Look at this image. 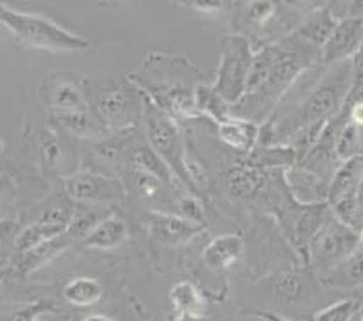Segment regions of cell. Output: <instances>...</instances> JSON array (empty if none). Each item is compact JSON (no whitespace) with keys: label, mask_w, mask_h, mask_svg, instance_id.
<instances>
[{"label":"cell","mask_w":363,"mask_h":321,"mask_svg":"<svg viewBox=\"0 0 363 321\" xmlns=\"http://www.w3.org/2000/svg\"><path fill=\"white\" fill-rule=\"evenodd\" d=\"M128 78L150 103L174 119L201 118L196 107V91L206 84V74L184 56L152 51L141 69Z\"/></svg>","instance_id":"obj_1"},{"label":"cell","mask_w":363,"mask_h":321,"mask_svg":"<svg viewBox=\"0 0 363 321\" xmlns=\"http://www.w3.org/2000/svg\"><path fill=\"white\" fill-rule=\"evenodd\" d=\"M280 58L269 72L267 79L252 94L244 96L239 103L232 108L235 118L247 119L257 125H264L272 118L275 108L284 99V96L291 91L293 85L298 81L303 72L320 65V52L322 49L309 45L302 38L289 33L286 38L279 40Z\"/></svg>","instance_id":"obj_2"},{"label":"cell","mask_w":363,"mask_h":321,"mask_svg":"<svg viewBox=\"0 0 363 321\" xmlns=\"http://www.w3.org/2000/svg\"><path fill=\"white\" fill-rule=\"evenodd\" d=\"M89 107L101 118L108 130L127 132L143 121L147 98L130 78L87 76Z\"/></svg>","instance_id":"obj_3"},{"label":"cell","mask_w":363,"mask_h":321,"mask_svg":"<svg viewBox=\"0 0 363 321\" xmlns=\"http://www.w3.org/2000/svg\"><path fill=\"white\" fill-rule=\"evenodd\" d=\"M143 130L148 147L156 152L163 163L170 168L177 183L183 184L190 193H197V179L188 164L186 148L177 119L168 116L147 99L143 112Z\"/></svg>","instance_id":"obj_4"},{"label":"cell","mask_w":363,"mask_h":321,"mask_svg":"<svg viewBox=\"0 0 363 321\" xmlns=\"http://www.w3.org/2000/svg\"><path fill=\"white\" fill-rule=\"evenodd\" d=\"M0 22L33 49H44L52 52H80L91 47V40L67 31L52 20L31 13L13 11L0 4Z\"/></svg>","instance_id":"obj_5"},{"label":"cell","mask_w":363,"mask_h":321,"mask_svg":"<svg viewBox=\"0 0 363 321\" xmlns=\"http://www.w3.org/2000/svg\"><path fill=\"white\" fill-rule=\"evenodd\" d=\"M253 55L255 49L246 36L233 33L220 40V62L217 78L212 85L232 107H235L246 94Z\"/></svg>","instance_id":"obj_6"},{"label":"cell","mask_w":363,"mask_h":321,"mask_svg":"<svg viewBox=\"0 0 363 321\" xmlns=\"http://www.w3.org/2000/svg\"><path fill=\"white\" fill-rule=\"evenodd\" d=\"M359 247V233L331 213L308 249V266L329 274Z\"/></svg>","instance_id":"obj_7"},{"label":"cell","mask_w":363,"mask_h":321,"mask_svg":"<svg viewBox=\"0 0 363 321\" xmlns=\"http://www.w3.org/2000/svg\"><path fill=\"white\" fill-rule=\"evenodd\" d=\"M235 35H242L246 38L252 36H272V44L277 38L282 40L279 33L286 31L289 26V13L286 6L272 0H252V2H235L232 6Z\"/></svg>","instance_id":"obj_8"},{"label":"cell","mask_w":363,"mask_h":321,"mask_svg":"<svg viewBox=\"0 0 363 321\" xmlns=\"http://www.w3.org/2000/svg\"><path fill=\"white\" fill-rule=\"evenodd\" d=\"M64 188L65 195L72 203L92 204V206L123 203L127 197V188L120 177L92 170L65 175Z\"/></svg>","instance_id":"obj_9"},{"label":"cell","mask_w":363,"mask_h":321,"mask_svg":"<svg viewBox=\"0 0 363 321\" xmlns=\"http://www.w3.org/2000/svg\"><path fill=\"white\" fill-rule=\"evenodd\" d=\"M331 217V206L328 203L316 204H300L295 203L293 208L282 206L280 220L288 223L289 218V238L293 246L303 254L306 264H308V249L323 224Z\"/></svg>","instance_id":"obj_10"},{"label":"cell","mask_w":363,"mask_h":321,"mask_svg":"<svg viewBox=\"0 0 363 321\" xmlns=\"http://www.w3.org/2000/svg\"><path fill=\"white\" fill-rule=\"evenodd\" d=\"M44 101L55 112L82 111L89 107L87 76L76 72H52L44 76Z\"/></svg>","instance_id":"obj_11"},{"label":"cell","mask_w":363,"mask_h":321,"mask_svg":"<svg viewBox=\"0 0 363 321\" xmlns=\"http://www.w3.org/2000/svg\"><path fill=\"white\" fill-rule=\"evenodd\" d=\"M363 44V18H343L338 20L335 33L325 42L320 52V65H331L347 62L358 52Z\"/></svg>","instance_id":"obj_12"},{"label":"cell","mask_w":363,"mask_h":321,"mask_svg":"<svg viewBox=\"0 0 363 321\" xmlns=\"http://www.w3.org/2000/svg\"><path fill=\"white\" fill-rule=\"evenodd\" d=\"M273 171H264L259 168H253L246 163L244 155L235 159L232 167L226 171V190L233 198L239 201H253V198H260L262 193H269L272 190V183L269 177Z\"/></svg>","instance_id":"obj_13"},{"label":"cell","mask_w":363,"mask_h":321,"mask_svg":"<svg viewBox=\"0 0 363 321\" xmlns=\"http://www.w3.org/2000/svg\"><path fill=\"white\" fill-rule=\"evenodd\" d=\"M147 223L150 235L161 244L179 246V244L192 240L199 233L206 230V226L194 224L177 213H167V211H148Z\"/></svg>","instance_id":"obj_14"},{"label":"cell","mask_w":363,"mask_h":321,"mask_svg":"<svg viewBox=\"0 0 363 321\" xmlns=\"http://www.w3.org/2000/svg\"><path fill=\"white\" fill-rule=\"evenodd\" d=\"M52 119L60 125L62 130L71 134L72 137L82 139V141H91L98 143L104 141L112 134L107 125L101 121L100 116L92 108H82V111L71 112H55Z\"/></svg>","instance_id":"obj_15"},{"label":"cell","mask_w":363,"mask_h":321,"mask_svg":"<svg viewBox=\"0 0 363 321\" xmlns=\"http://www.w3.org/2000/svg\"><path fill=\"white\" fill-rule=\"evenodd\" d=\"M244 253V240L237 233H223L213 237L203 251V262L213 273H224Z\"/></svg>","instance_id":"obj_16"},{"label":"cell","mask_w":363,"mask_h":321,"mask_svg":"<svg viewBox=\"0 0 363 321\" xmlns=\"http://www.w3.org/2000/svg\"><path fill=\"white\" fill-rule=\"evenodd\" d=\"M217 135L230 150L239 155H247L259 145L260 125L242 118H230L217 125Z\"/></svg>","instance_id":"obj_17"},{"label":"cell","mask_w":363,"mask_h":321,"mask_svg":"<svg viewBox=\"0 0 363 321\" xmlns=\"http://www.w3.org/2000/svg\"><path fill=\"white\" fill-rule=\"evenodd\" d=\"M130 168L150 174L154 177L161 179L168 186L177 188V179L170 171V168L163 163V159L148 147L147 139L143 135L136 134V128L132 132L130 137Z\"/></svg>","instance_id":"obj_18"},{"label":"cell","mask_w":363,"mask_h":321,"mask_svg":"<svg viewBox=\"0 0 363 321\" xmlns=\"http://www.w3.org/2000/svg\"><path fill=\"white\" fill-rule=\"evenodd\" d=\"M336 24H338V20L333 16L329 4H325L311 9L308 15L300 20V24L296 26V29L293 33L298 38H302L303 42H308L309 45H315V47L322 49L325 45V42L331 38L333 33H335Z\"/></svg>","instance_id":"obj_19"},{"label":"cell","mask_w":363,"mask_h":321,"mask_svg":"<svg viewBox=\"0 0 363 321\" xmlns=\"http://www.w3.org/2000/svg\"><path fill=\"white\" fill-rule=\"evenodd\" d=\"M286 183H288L289 191L293 198L300 204H316L328 203V184L316 175L309 174L300 167H293L284 171Z\"/></svg>","instance_id":"obj_20"},{"label":"cell","mask_w":363,"mask_h":321,"mask_svg":"<svg viewBox=\"0 0 363 321\" xmlns=\"http://www.w3.org/2000/svg\"><path fill=\"white\" fill-rule=\"evenodd\" d=\"M363 181V155L342 161L336 171L333 174L331 183L328 186V204H335L336 201L351 195H358L359 184Z\"/></svg>","instance_id":"obj_21"},{"label":"cell","mask_w":363,"mask_h":321,"mask_svg":"<svg viewBox=\"0 0 363 321\" xmlns=\"http://www.w3.org/2000/svg\"><path fill=\"white\" fill-rule=\"evenodd\" d=\"M244 159L250 167L264 171H286L296 164V154L289 145H257Z\"/></svg>","instance_id":"obj_22"},{"label":"cell","mask_w":363,"mask_h":321,"mask_svg":"<svg viewBox=\"0 0 363 321\" xmlns=\"http://www.w3.org/2000/svg\"><path fill=\"white\" fill-rule=\"evenodd\" d=\"M128 224L120 217H105L100 224H98L87 237L82 240V246L89 247V249H100V251H111L120 247L128 240Z\"/></svg>","instance_id":"obj_23"},{"label":"cell","mask_w":363,"mask_h":321,"mask_svg":"<svg viewBox=\"0 0 363 321\" xmlns=\"http://www.w3.org/2000/svg\"><path fill=\"white\" fill-rule=\"evenodd\" d=\"M76 244L74 237L69 233V230L65 231L60 237L48 240V242L40 244L35 249L28 251V253L18 254V264H16V269L21 274H31L35 271H38L40 267H44L45 264H49L52 258H56L60 253H64L69 246Z\"/></svg>","instance_id":"obj_24"},{"label":"cell","mask_w":363,"mask_h":321,"mask_svg":"<svg viewBox=\"0 0 363 321\" xmlns=\"http://www.w3.org/2000/svg\"><path fill=\"white\" fill-rule=\"evenodd\" d=\"M196 107L201 118H208L216 125L233 118V107L228 101H224L223 96L213 89L212 84H203L197 87Z\"/></svg>","instance_id":"obj_25"},{"label":"cell","mask_w":363,"mask_h":321,"mask_svg":"<svg viewBox=\"0 0 363 321\" xmlns=\"http://www.w3.org/2000/svg\"><path fill=\"white\" fill-rule=\"evenodd\" d=\"M104 296V287L96 278L78 276L65 283L64 298L74 307H91Z\"/></svg>","instance_id":"obj_26"},{"label":"cell","mask_w":363,"mask_h":321,"mask_svg":"<svg viewBox=\"0 0 363 321\" xmlns=\"http://www.w3.org/2000/svg\"><path fill=\"white\" fill-rule=\"evenodd\" d=\"M325 282L331 287H340V289H352V287L363 286V249L358 247L345 262L325 274Z\"/></svg>","instance_id":"obj_27"},{"label":"cell","mask_w":363,"mask_h":321,"mask_svg":"<svg viewBox=\"0 0 363 321\" xmlns=\"http://www.w3.org/2000/svg\"><path fill=\"white\" fill-rule=\"evenodd\" d=\"M170 302L176 312L184 314H204L206 300L197 286L190 280H181L170 289Z\"/></svg>","instance_id":"obj_28"},{"label":"cell","mask_w":363,"mask_h":321,"mask_svg":"<svg viewBox=\"0 0 363 321\" xmlns=\"http://www.w3.org/2000/svg\"><path fill=\"white\" fill-rule=\"evenodd\" d=\"M38 145H40L42 161H44L45 168L49 171L64 170V167L67 164L69 150L64 141H62L60 135H58V132L51 130V128H44L40 132Z\"/></svg>","instance_id":"obj_29"},{"label":"cell","mask_w":363,"mask_h":321,"mask_svg":"<svg viewBox=\"0 0 363 321\" xmlns=\"http://www.w3.org/2000/svg\"><path fill=\"white\" fill-rule=\"evenodd\" d=\"M65 231L67 230H64V227L49 226V224L38 223V220H36L35 224H29V226L22 227L21 235L16 238V253H28V251L35 249V247H38L40 244L52 240V238L56 237H60Z\"/></svg>","instance_id":"obj_30"},{"label":"cell","mask_w":363,"mask_h":321,"mask_svg":"<svg viewBox=\"0 0 363 321\" xmlns=\"http://www.w3.org/2000/svg\"><path fill=\"white\" fill-rule=\"evenodd\" d=\"M74 217H76L74 203H72L71 198L65 195L64 198H55V201H51V203L48 204V208H44L40 218H38V223L69 230L71 224L74 223Z\"/></svg>","instance_id":"obj_31"},{"label":"cell","mask_w":363,"mask_h":321,"mask_svg":"<svg viewBox=\"0 0 363 321\" xmlns=\"http://www.w3.org/2000/svg\"><path fill=\"white\" fill-rule=\"evenodd\" d=\"M132 177H134V188H136L138 195L145 201H164L168 190L176 191V188L168 186L161 179L136 170V168H132Z\"/></svg>","instance_id":"obj_32"},{"label":"cell","mask_w":363,"mask_h":321,"mask_svg":"<svg viewBox=\"0 0 363 321\" xmlns=\"http://www.w3.org/2000/svg\"><path fill=\"white\" fill-rule=\"evenodd\" d=\"M325 125H328V121H316V123L302 127L295 135H293L291 141H289L288 145L295 150L296 164L315 148V145L318 143V139L322 137Z\"/></svg>","instance_id":"obj_33"},{"label":"cell","mask_w":363,"mask_h":321,"mask_svg":"<svg viewBox=\"0 0 363 321\" xmlns=\"http://www.w3.org/2000/svg\"><path fill=\"white\" fill-rule=\"evenodd\" d=\"M306 278L298 273H282L273 282V293L279 300L286 303H295L303 298L306 291Z\"/></svg>","instance_id":"obj_34"},{"label":"cell","mask_w":363,"mask_h":321,"mask_svg":"<svg viewBox=\"0 0 363 321\" xmlns=\"http://www.w3.org/2000/svg\"><path fill=\"white\" fill-rule=\"evenodd\" d=\"M331 213L338 218L340 223L352 227V230L359 231V227L363 226V213L362 208H359L358 195L336 201L335 204H331Z\"/></svg>","instance_id":"obj_35"},{"label":"cell","mask_w":363,"mask_h":321,"mask_svg":"<svg viewBox=\"0 0 363 321\" xmlns=\"http://www.w3.org/2000/svg\"><path fill=\"white\" fill-rule=\"evenodd\" d=\"M359 309H362V302L354 298H345L316 312L315 321H351Z\"/></svg>","instance_id":"obj_36"},{"label":"cell","mask_w":363,"mask_h":321,"mask_svg":"<svg viewBox=\"0 0 363 321\" xmlns=\"http://www.w3.org/2000/svg\"><path fill=\"white\" fill-rule=\"evenodd\" d=\"M22 227L16 220H0V266L8 262L13 251H16V238Z\"/></svg>","instance_id":"obj_37"},{"label":"cell","mask_w":363,"mask_h":321,"mask_svg":"<svg viewBox=\"0 0 363 321\" xmlns=\"http://www.w3.org/2000/svg\"><path fill=\"white\" fill-rule=\"evenodd\" d=\"M176 208H177V215L184 217L186 220H190V223L204 226L206 215H204V208L203 204H201L199 198H197V195L194 193L179 195V197L176 198Z\"/></svg>","instance_id":"obj_38"},{"label":"cell","mask_w":363,"mask_h":321,"mask_svg":"<svg viewBox=\"0 0 363 321\" xmlns=\"http://www.w3.org/2000/svg\"><path fill=\"white\" fill-rule=\"evenodd\" d=\"M49 303H33V305L18 307V309H13V312H9L4 317V321H36V316L42 312H48Z\"/></svg>","instance_id":"obj_39"},{"label":"cell","mask_w":363,"mask_h":321,"mask_svg":"<svg viewBox=\"0 0 363 321\" xmlns=\"http://www.w3.org/2000/svg\"><path fill=\"white\" fill-rule=\"evenodd\" d=\"M351 65H352V89L349 96H354L363 91V44L362 47L358 49V52L351 58Z\"/></svg>","instance_id":"obj_40"},{"label":"cell","mask_w":363,"mask_h":321,"mask_svg":"<svg viewBox=\"0 0 363 321\" xmlns=\"http://www.w3.org/2000/svg\"><path fill=\"white\" fill-rule=\"evenodd\" d=\"M192 9L203 13V15H223L226 9H232V2H217V0H196V2H190Z\"/></svg>","instance_id":"obj_41"},{"label":"cell","mask_w":363,"mask_h":321,"mask_svg":"<svg viewBox=\"0 0 363 321\" xmlns=\"http://www.w3.org/2000/svg\"><path fill=\"white\" fill-rule=\"evenodd\" d=\"M252 314L262 321H291V320H288V317L280 316V314L272 312V310H253Z\"/></svg>","instance_id":"obj_42"},{"label":"cell","mask_w":363,"mask_h":321,"mask_svg":"<svg viewBox=\"0 0 363 321\" xmlns=\"http://www.w3.org/2000/svg\"><path fill=\"white\" fill-rule=\"evenodd\" d=\"M168 321H208L204 314H184L176 312L168 317Z\"/></svg>","instance_id":"obj_43"},{"label":"cell","mask_w":363,"mask_h":321,"mask_svg":"<svg viewBox=\"0 0 363 321\" xmlns=\"http://www.w3.org/2000/svg\"><path fill=\"white\" fill-rule=\"evenodd\" d=\"M13 190V183H11V179L6 177V175L0 174V198L4 197V195L11 193Z\"/></svg>","instance_id":"obj_44"},{"label":"cell","mask_w":363,"mask_h":321,"mask_svg":"<svg viewBox=\"0 0 363 321\" xmlns=\"http://www.w3.org/2000/svg\"><path fill=\"white\" fill-rule=\"evenodd\" d=\"M82 321H116V320H112V317H107V316H101V314H92V316L84 317Z\"/></svg>","instance_id":"obj_45"},{"label":"cell","mask_w":363,"mask_h":321,"mask_svg":"<svg viewBox=\"0 0 363 321\" xmlns=\"http://www.w3.org/2000/svg\"><path fill=\"white\" fill-rule=\"evenodd\" d=\"M358 201H359V208H362V213H363V181H362V184H359Z\"/></svg>","instance_id":"obj_46"},{"label":"cell","mask_w":363,"mask_h":321,"mask_svg":"<svg viewBox=\"0 0 363 321\" xmlns=\"http://www.w3.org/2000/svg\"><path fill=\"white\" fill-rule=\"evenodd\" d=\"M358 233H359V244H363V226L359 227V231H358Z\"/></svg>","instance_id":"obj_47"},{"label":"cell","mask_w":363,"mask_h":321,"mask_svg":"<svg viewBox=\"0 0 363 321\" xmlns=\"http://www.w3.org/2000/svg\"><path fill=\"white\" fill-rule=\"evenodd\" d=\"M2 282H4V274L0 273V289H2Z\"/></svg>","instance_id":"obj_48"},{"label":"cell","mask_w":363,"mask_h":321,"mask_svg":"<svg viewBox=\"0 0 363 321\" xmlns=\"http://www.w3.org/2000/svg\"><path fill=\"white\" fill-rule=\"evenodd\" d=\"M359 321H363V309H362V320H359Z\"/></svg>","instance_id":"obj_49"}]
</instances>
